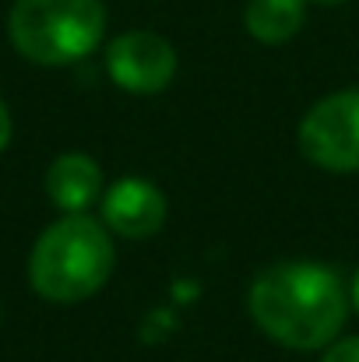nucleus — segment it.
<instances>
[{"label":"nucleus","mask_w":359,"mask_h":362,"mask_svg":"<svg viewBox=\"0 0 359 362\" xmlns=\"http://www.w3.org/2000/svg\"><path fill=\"white\" fill-rule=\"evenodd\" d=\"M342 278L317 260H282L253 274L246 292L250 320L282 349H328L349 320Z\"/></svg>","instance_id":"obj_1"},{"label":"nucleus","mask_w":359,"mask_h":362,"mask_svg":"<svg viewBox=\"0 0 359 362\" xmlns=\"http://www.w3.org/2000/svg\"><path fill=\"white\" fill-rule=\"evenodd\" d=\"M117 250L99 218L64 215L42 229L28 253V281L46 303L74 306L92 299L113 274Z\"/></svg>","instance_id":"obj_2"},{"label":"nucleus","mask_w":359,"mask_h":362,"mask_svg":"<svg viewBox=\"0 0 359 362\" xmlns=\"http://www.w3.org/2000/svg\"><path fill=\"white\" fill-rule=\"evenodd\" d=\"M14 49L42 67L78 64L106 35L103 0H14L7 14Z\"/></svg>","instance_id":"obj_3"},{"label":"nucleus","mask_w":359,"mask_h":362,"mask_svg":"<svg viewBox=\"0 0 359 362\" xmlns=\"http://www.w3.org/2000/svg\"><path fill=\"white\" fill-rule=\"evenodd\" d=\"M296 144L324 173H359V88L317 99L300 120Z\"/></svg>","instance_id":"obj_4"},{"label":"nucleus","mask_w":359,"mask_h":362,"mask_svg":"<svg viewBox=\"0 0 359 362\" xmlns=\"http://www.w3.org/2000/svg\"><path fill=\"white\" fill-rule=\"evenodd\" d=\"M106 74L130 95H159L176 78V49L148 28L120 32L106 46Z\"/></svg>","instance_id":"obj_5"},{"label":"nucleus","mask_w":359,"mask_h":362,"mask_svg":"<svg viewBox=\"0 0 359 362\" xmlns=\"http://www.w3.org/2000/svg\"><path fill=\"white\" fill-rule=\"evenodd\" d=\"M103 201V226L123 240H152L169 215L166 194L141 176H123L106 187Z\"/></svg>","instance_id":"obj_6"},{"label":"nucleus","mask_w":359,"mask_h":362,"mask_svg":"<svg viewBox=\"0 0 359 362\" xmlns=\"http://www.w3.org/2000/svg\"><path fill=\"white\" fill-rule=\"evenodd\" d=\"M46 197L64 215H81L103 197V169L85 151H64L46 169Z\"/></svg>","instance_id":"obj_7"},{"label":"nucleus","mask_w":359,"mask_h":362,"mask_svg":"<svg viewBox=\"0 0 359 362\" xmlns=\"http://www.w3.org/2000/svg\"><path fill=\"white\" fill-rule=\"evenodd\" d=\"M307 21V0H246L243 25L264 46L289 42Z\"/></svg>","instance_id":"obj_8"},{"label":"nucleus","mask_w":359,"mask_h":362,"mask_svg":"<svg viewBox=\"0 0 359 362\" xmlns=\"http://www.w3.org/2000/svg\"><path fill=\"white\" fill-rule=\"evenodd\" d=\"M321 362H359V338H335Z\"/></svg>","instance_id":"obj_9"},{"label":"nucleus","mask_w":359,"mask_h":362,"mask_svg":"<svg viewBox=\"0 0 359 362\" xmlns=\"http://www.w3.org/2000/svg\"><path fill=\"white\" fill-rule=\"evenodd\" d=\"M11 134H14V120H11V110H7V103L0 99V151L11 144Z\"/></svg>","instance_id":"obj_10"},{"label":"nucleus","mask_w":359,"mask_h":362,"mask_svg":"<svg viewBox=\"0 0 359 362\" xmlns=\"http://www.w3.org/2000/svg\"><path fill=\"white\" fill-rule=\"evenodd\" d=\"M349 303L359 310V267H356V274H353V288H349Z\"/></svg>","instance_id":"obj_11"},{"label":"nucleus","mask_w":359,"mask_h":362,"mask_svg":"<svg viewBox=\"0 0 359 362\" xmlns=\"http://www.w3.org/2000/svg\"><path fill=\"white\" fill-rule=\"evenodd\" d=\"M314 4H349V0H314Z\"/></svg>","instance_id":"obj_12"}]
</instances>
